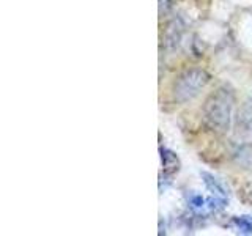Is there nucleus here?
I'll return each mask as SVG.
<instances>
[{
	"label": "nucleus",
	"instance_id": "5",
	"mask_svg": "<svg viewBox=\"0 0 252 236\" xmlns=\"http://www.w3.org/2000/svg\"><path fill=\"white\" fill-rule=\"evenodd\" d=\"M233 222L236 225V228L244 233V235H249L252 233V217L251 216H240V217H235Z\"/></svg>",
	"mask_w": 252,
	"mask_h": 236
},
{
	"label": "nucleus",
	"instance_id": "3",
	"mask_svg": "<svg viewBox=\"0 0 252 236\" xmlns=\"http://www.w3.org/2000/svg\"><path fill=\"white\" fill-rule=\"evenodd\" d=\"M202 178H203L205 186L210 189V192H213V194L218 195V197H222V199H227V197H228V191H227V187L224 186L222 181L218 179L216 177H213L211 173H207V172L202 173Z\"/></svg>",
	"mask_w": 252,
	"mask_h": 236
},
{
	"label": "nucleus",
	"instance_id": "7",
	"mask_svg": "<svg viewBox=\"0 0 252 236\" xmlns=\"http://www.w3.org/2000/svg\"><path fill=\"white\" fill-rule=\"evenodd\" d=\"M240 197L244 203L252 205V181H249V183H246L240 189Z\"/></svg>",
	"mask_w": 252,
	"mask_h": 236
},
{
	"label": "nucleus",
	"instance_id": "2",
	"mask_svg": "<svg viewBox=\"0 0 252 236\" xmlns=\"http://www.w3.org/2000/svg\"><path fill=\"white\" fill-rule=\"evenodd\" d=\"M210 82V74L202 68H191L181 73L172 85L173 98L178 102H188L195 98Z\"/></svg>",
	"mask_w": 252,
	"mask_h": 236
},
{
	"label": "nucleus",
	"instance_id": "4",
	"mask_svg": "<svg viewBox=\"0 0 252 236\" xmlns=\"http://www.w3.org/2000/svg\"><path fill=\"white\" fill-rule=\"evenodd\" d=\"M161 161H162V169H164L165 173L172 175V173L178 172V169H180V159L177 157L175 153L170 151V149L161 148Z\"/></svg>",
	"mask_w": 252,
	"mask_h": 236
},
{
	"label": "nucleus",
	"instance_id": "6",
	"mask_svg": "<svg viewBox=\"0 0 252 236\" xmlns=\"http://www.w3.org/2000/svg\"><path fill=\"white\" fill-rule=\"evenodd\" d=\"M207 206L211 211H215V212L222 211L225 208V199H222V197H218V195L210 197V199L207 200Z\"/></svg>",
	"mask_w": 252,
	"mask_h": 236
},
{
	"label": "nucleus",
	"instance_id": "8",
	"mask_svg": "<svg viewBox=\"0 0 252 236\" xmlns=\"http://www.w3.org/2000/svg\"><path fill=\"white\" fill-rule=\"evenodd\" d=\"M205 203H207V200H205L202 195H195L194 194V195L189 197V205H191V206L195 208V209H203L205 206H207Z\"/></svg>",
	"mask_w": 252,
	"mask_h": 236
},
{
	"label": "nucleus",
	"instance_id": "1",
	"mask_svg": "<svg viewBox=\"0 0 252 236\" xmlns=\"http://www.w3.org/2000/svg\"><path fill=\"white\" fill-rule=\"evenodd\" d=\"M235 94L228 87H220L203 104V123L213 132L224 134L230 129L233 115Z\"/></svg>",
	"mask_w": 252,
	"mask_h": 236
},
{
	"label": "nucleus",
	"instance_id": "9",
	"mask_svg": "<svg viewBox=\"0 0 252 236\" xmlns=\"http://www.w3.org/2000/svg\"><path fill=\"white\" fill-rule=\"evenodd\" d=\"M172 6V0H159V13L167 11Z\"/></svg>",
	"mask_w": 252,
	"mask_h": 236
}]
</instances>
